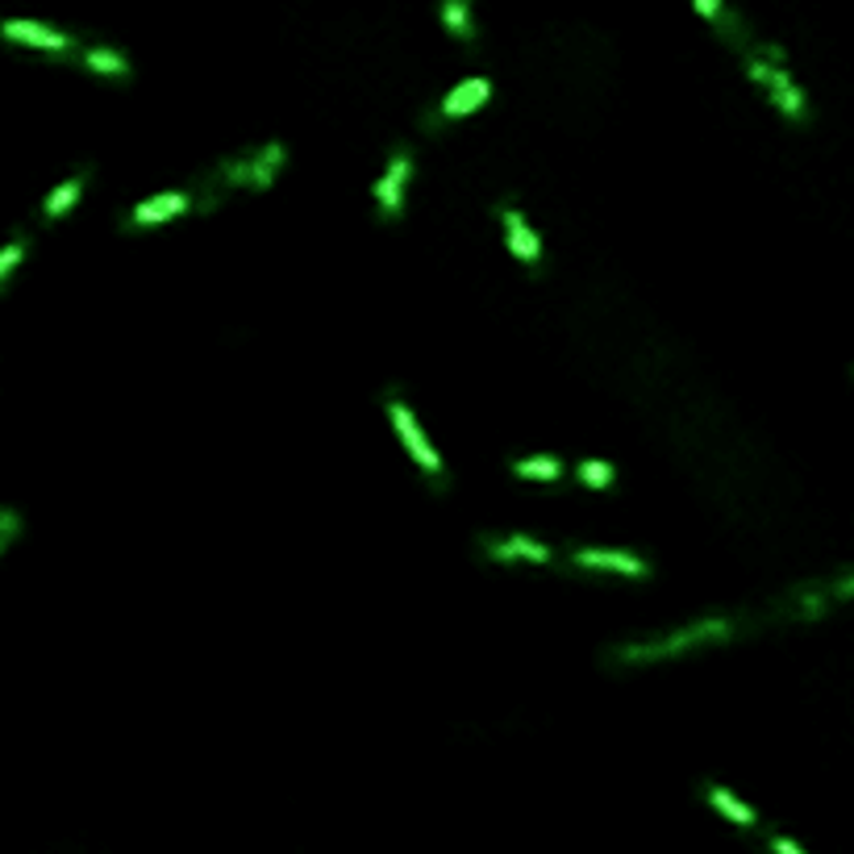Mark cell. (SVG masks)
Here are the masks:
<instances>
[{
	"mask_svg": "<svg viewBox=\"0 0 854 854\" xmlns=\"http://www.w3.org/2000/svg\"><path fill=\"white\" fill-rule=\"evenodd\" d=\"M284 163H288L284 142H263V147H250L247 154L221 159L209 175H201V180H196L192 205H196L201 213H213L217 209V201H221L226 192H255V196H263V192L280 180Z\"/></svg>",
	"mask_w": 854,
	"mask_h": 854,
	"instance_id": "cell-1",
	"label": "cell"
},
{
	"mask_svg": "<svg viewBox=\"0 0 854 854\" xmlns=\"http://www.w3.org/2000/svg\"><path fill=\"white\" fill-rule=\"evenodd\" d=\"M734 621L729 617H704L692 626H680L671 634H655V638H638V642H617L605 650V663L613 667H646V663H667L680 659L688 650H701L713 642H729L734 638Z\"/></svg>",
	"mask_w": 854,
	"mask_h": 854,
	"instance_id": "cell-2",
	"label": "cell"
},
{
	"mask_svg": "<svg viewBox=\"0 0 854 854\" xmlns=\"http://www.w3.org/2000/svg\"><path fill=\"white\" fill-rule=\"evenodd\" d=\"M738 55H742L746 76L759 84L763 96H767L792 126H804V121H809V96H804V88H800L797 79H792V72H788V51L776 46V42L746 39L738 46Z\"/></svg>",
	"mask_w": 854,
	"mask_h": 854,
	"instance_id": "cell-3",
	"label": "cell"
},
{
	"mask_svg": "<svg viewBox=\"0 0 854 854\" xmlns=\"http://www.w3.org/2000/svg\"><path fill=\"white\" fill-rule=\"evenodd\" d=\"M834 608V596H830V580H804L792 592H783L776 601V621H821L825 613Z\"/></svg>",
	"mask_w": 854,
	"mask_h": 854,
	"instance_id": "cell-4",
	"label": "cell"
},
{
	"mask_svg": "<svg viewBox=\"0 0 854 854\" xmlns=\"http://www.w3.org/2000/svg\"><path fill=\"white\" fill-rule=\"evenodd\" d=\"M383 404H388V418H392V425H397L400 437H404V446H409V455L418 458V467H421V472L430 475V479H434L437 488H442V458H437V451H434V446H430V442H425V434H421V425H418V421H413V413L404 409V400H397V392H388V400H383Z\"/></svg>",
	"mask_w": 854,
	"mask_h": 854,
	"instance_id": "cell-5",
	"label": "cell"
},
{
	"mask_svg": "<svg viewBox=\"0 0 854 854\" xmlns=\"http://www.w3.org/2000/svg\"><path fill=\"white\" fill-rule=\"evenodd\" d=\"M409 171H413V154H409V147H400V151L392 154L388 171H383V180L376 184V209H380L383 226L400 221V213H404V184H409Z\"/></svg>",
	"mask_w": 854,
	"mask_h": 854,
	"instance_id": "cell-6",
	"label": "cell"
},
{
	"mask_svg": "<svg viewBox=\"0 0 854 854\" xmlns=\"http://www.w3.org/2000/svg\"><path fill=\"white\" fill-rule=\"evenodd\" d=\"M479 551L488 554L493 563H538V567H551L554 563L551 547L533 542V538H526V533H505V538L484 533V538H479Z\"/></svg>",
	"mask_w": 854,
	"mask_h": 854,
	"instance_id": "cell-7",
	"label": "cell"
},
{
	"mask_svg": "<svg viewBox=\"0 0 854 854\" xmlns=\"http://www.w3.org/2000/svg\"><path fill=\"white\" fill-rule=\"evenodd\" d=\"M488 96H493V84H488L484 76L463 79L455 93H451L446 100H442V105H437L434 117H425V126H430V130H437V126H446V121H455V117L472 113V109H479V105H484Z\"/></svg>",
	"mask_w": 854,
	"mask_h": 854,
	"instance_id": "cell-8",
	"label": "cell"
},
{
	"mask_svg": "<svg viewBox=\"0 0 854 854\" xmlns=\"http://www.w3.org/2000/svg\"><path fill=\"white\" fill-rule=\"evenodd\" d=\"M192 205V192H163V196H151V201H142L138 209H130L121 217V226L126 229H151L159 221H171V217H180V213Z\"/></svg>",
	"mask_w": 854,
	"mask_h": 854,
	"instance_id": "cell-9",
	"label": "cell"
},
{
	"mask_svg": "<svg viewBox=\"0 0 854 854\" xmlns=\"http://www.w3.org/2000/svg\"><path fill=\"white\" fill-rule=\"evenodd\" d=\"M0 34L9 42H21V46H39V51H55V55H67L76 39L72 34H58L51 25H42V21H4L0 25Z\"/></svg>",
	"mask_w": 854,
	"mask_h": 854,
	"instance_id": "cell-10",
	"label": "cell"
},
{
	"mask_svg": "<svg viewBox=\"0 0 854 854\" xmlns=\"http://www.w3.org/2000/svg\"><path fill=\"white\" fill-rule=\"evenodd\" d=\"M500 226H505V238H509V250L521 259L526 267H538L542 263V242H538V234L530 229V221L521 217V213L512 209V205H500Z\"/></svg>",
	"mask_w": 854,
	"mask_h": 854,
	"instance_id": "cell-11",
	"label": "cell"
},
{
	"mask_svg": "<svg viewBox=\"0 0 854 854\" xmlns=\"http://www.w3.org/2000/svg\"><path fill=\"white\" fill-rule=\"evenodd\" d=\"M571 567H584V571H621V575H650V563H642L638 554L626 551H571Z\"/></svg>",
	"mask_w": 854,
	"mask_h": 854,
	"instance_id": "cell-12",
	"label": "cell"
},
{
	"mask_svg": "<svg viewBox=\"0 0 854 854\" xmlns=\"http://www.w3.org/2000/svg\"><path fill=\"white\" fill-rule=\"evenodd\" d=\"M704 800L717 809V813H725L729 821H738V825H746V830H759V817L750 813L746 804H742L729 788H722V783H704Z\"/></svg>",
	"mask_w": 854,
	"mask_h": 854,
	"instance_id": "cell-13",
	"label": "cell"
},
{
	"mask_svg": "<svg viewBox=\"0 0 854 854\" xmlns=\"http://www.w3.org/2000/svg\"><path fill=\"white\" fill-rule=\"evenodd\" d=\"M79 58H84V67H88V72H96V76H117V79L130 76V58L117 55V51H109V46H88V51H84Z\"/></svg>",
	"mask_w": 854,
	"mask_h": 854,
	"instance_id": "cell-14",
	"label": "cell"
},
{
	"mask_svg": "<svg viewBox=\"0 0 854 854\" xmlns=\"http://www.w3.org/2000/svg\"><path fill=\"white\" fill-rule=\"evenodd\" d=\"M84 184H88V171H79V175H72L67 184H58V188L51 192V196H46V205H42V213H46L51 221H55V217H63V213H67V209H72V205H76V201H79V192H84Z\"/></svg>",
	"mask_w": 854,
	"mask_h": 854,
	"instance_id": "cell-15",
	"label": "cell"
},
{
	"mask_svg": "<svg viewBox=\"0 0 854 854\" xmlns=\"http://www.w3.org/2000/svg\"><path fill=\"white\" fill-rule=\"evenodd\" d=\"M442 21L446 30L463 42H475V25H472V4L467 0H442Z\"/></svg>",
	"mask_w": 854,
	"mask_h": 854,
	"instance_id": "cell-16",
	"label": "cell"
},
{
	"mask_svg": "<svg viewBox=\"0 0 854 854\" xmlns=\"http://www.w3.org/2000/svg\"><path fill=\"white\" fill-rule=\"evenodd\" d=\"M509 472L517 475V479H559V475H563V463L554 455L517 458V463H509Z\"/></svg>",
	"mask_w": 854,
	"mask_h": 854,
	"instance_id": "cell-17",
	"label": "cell"
},
{
	"mask_svg": "<svg viewBox=\"0 0 854 854\" xmlns=\"http://www.w3.org/2000/svg\"><path fill=\"white\" fill-rule=\"evenodd\" d=\"M575 475H580V484H588V488H608V484L617 479V467L605 463V458H584V463H575Z\"/></svg>",
	"mask_w": 854,
	"mask_h": 854,
	"instance_id": "cell-18",
	"label": "cell"
},
{
	"mask_svg": "<svg viewBox=\"0 0 854 854\" xmlns=\"http://www.w3.org/2000/svg\"><path fill=\"white\" fill-rule=\"evenodd\" d=\"M21 538V512L18 509H0V554L9 551Z\"/></svg>",
	"mask_w": 854,
	"mask_h": 854,
	"instance_id": "cell-19",
	"label": "cell"
},
{
	"mask_svg": "<svg viewBox=\"0 0 854 854\" xmlns=\"http://www.w3.org/2000/svg\"><path fill=\"white\" fill-rule=\"evenodd\" d=\"M825 580H830V596H834V605L854 601V567L837 571V575H825Z\"/></svg>",
	"mask_w": 854,
	"mask_h": 854,
	"instance_id": "cell-20",
	"label": "cell"
},
{
	"mask_svg": "<svg viewBox=\"0 0 854 854\" xmlns=\"http://www.w3.org/2000/svg\"><path fill=\"white\" fill-rule=\"evenodd\" d=\"M25 250H30V242H25V238H13L9 247L0 250V284H4V280H9V271H13V267L25 259Z\"/></svg>",
	"mask_w": 854,
	"mask_h": 854,
	"instance_id": "cell-21",
	"label": "cell"
},
{
	"mask_svg": "<svg viewBox=\"0 0 854 854\" xmlns=\"http://www.w3.org/2000/svg\"><path fill=\"white\" fill-rule=\"evenodd\" d=\"M692 4L701 9L704 21H713V25H722V21H725V4H722V0H692Z\"/></svg>",
	"mask_w": 854,
	"mask_h": 854,
	"instance_id": "cell-22",
	"label": "cell"
},
{
	"mask_svg": "<svg viewBox=\"0 0 854 854\" xmlns=\"http://www.w3.org/2000/svg\"><path fill=\"white\" fill-rule=\"evenodd\" d=\"M767 842H771V851L776 854H804L792 837H783V834H767Z\"/></svg>",
	"mask_w": 854,
	"mask_h": 854,
	"instance_id": "cell-23",
	"label": "cell"
},
{
	"mask_svg": "<svg viewBox=\"0 0 854 854\" xmlns=\"http://www.w3.org/2000/svg\"><path fill=\"white\" fill-rule=\"evenodd\" d=\"M851 376H854V367H851Z\"/></svg>",
	"mask_w": 854,
	"mask_h": 854,
	"instance_id": "cell-24",
	"label": "cell"
}]
</instances>
